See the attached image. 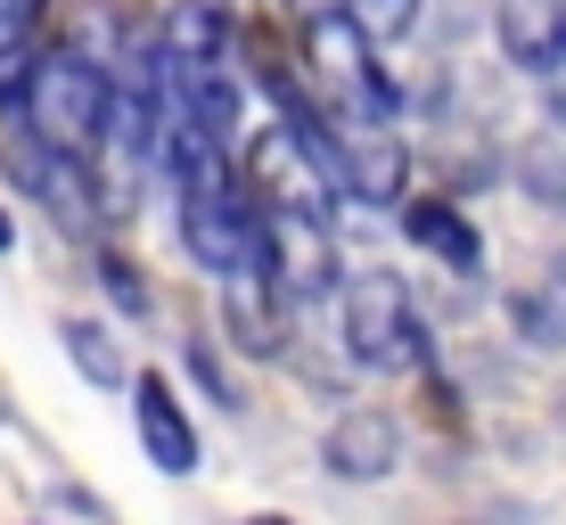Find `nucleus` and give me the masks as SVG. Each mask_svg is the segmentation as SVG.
<instances>
[{
  "instance_id": "obj_1",
  "label": "nucleus",
  "mask_w": 566,
  "mask_h": 525,
  "mask_svg": "<svg viewBox=\"0 0 566 525\" xmlns=\"http://www.w3.org/2000/svg\"><path fill=\"white\" fill-rule=\"evenodd\" d=\"M107 99H115V66L83 42H42L17 83V115H25V140L57 148V157L107 165Z\"/></svg>"
},
{
  "instance_id": "obj_2",
  "label": "nucleus",
  "mask_w": 566,
  "mask_h": 525,
  "mask_svg": "<svg viewBox=\"0 0 566 525\" xmlns=\"http://www.w3.org/2000/svg\"><path fill=\"white\" fill-rule=\"evenodd\" d=\"M337 328H345V354L378 378H411V369H436V328L419 321L411 287L395 271L361 263V271H337Z\"/></svg>"
},
{
  "instance_id": "obj_3",
  "label": "nucleus",
  "mask_w": 566,
  "mask_h": 525,
  "mask_svg": "<svg viewBox=\"0 0 566 525\" xmlns=\"http://www.w3.org/2000/svg\"><path fill=\"white\" fill-rule=\"evenodd\" d=\"M172 239H181V255L198 263L206 280H230V271H255L263 263L255 198L239 189V172H230V165L172 181Z\"/></svg>"
},
{
  "instance_id": "obj_4",
  "label": "nucleus",
  "mask_w": 566,
  "mask_h": 525,
  "mask_svg": "<svg viewBox=\"0 0 566 525\" xmlns=\"http://www.w3.org/2000/svg\"><path fill=\"white\" fill-rule=\"evenodd\" d=\"M263 230V280L280 287L287 304H328L337 296V222L321 213H287V206H255Z\"/></svg>"
},
{
  "instance_id": "obj_5",
  "label": "nucleus",
  "mask_w": 566,
  "mask_h": 525,
  "mask_svg": "<svg viewBox=\"0 0 566 525\" xmlns=\"http://www.w3.org/2000/svg\"><path fill=\"white\" fill-rule=\"evenodd\" d=\"M124 402H132V443H140V460L156 476H198L206 469V435H198V419H189L172 369H132Z\"/></svg>"
},
{
  "instance_id": "obj_6",
  "label": "nucleus",
  "mask_w": 566,
  "mask_h": 525,
  "mask_svg": "<svg viewBox=\"0 0 566 525\" xmlns=\"http://www.w3.org/2000/svg\"><path fill=\"white\" fill-rule=\"evenodd\" d=\"M321 460H328V476H345V484L395 476L402 469V419L386 411V402H345V411L328 419V435H321Z\"/></svg>"
},
{
  "instance_id": "obj_7",
  "label": "nucleus",
  "mask_w": 566,
  "mask_h": 525,
  "mask_svg": "<svg viewBox=\"0 0 566 525\" xmlns=\"http://www.w3.org/2000/svg\"><path fill=\"white\" fill-rule=\"evenodd\" d=\"M395 222H402V239H411L419 255H436L452 280H484V230L468 222L460 198H411V189H402Z\"/></svg>"
},
{
  "instance_id": "obj_8",
  "label": "nucleus",
  "mask_w": 566,
  "mask_h": 525,
  "mask_svg": "<svg viewBox=\"0 0 566 525\" xmlns=\"http://www.w3.org/2000/svg\"><path fill=\"white\" fill-rule=\"evenodd\" d=\"M222 287V328H230V345L239 354H255V361H271L287 345V296L263 280V263L255 271H230V280H213Z\"/></svg>"
},
{
  "instance_id": "obj_9",
  "label": "nucleus",
  "mask_w": 566,
  "mask_h": 525,
  "mask_svg": "<svg viewBox=\"0 0 566 525\" xmlns=\"http://www.w3.org/2000/svg\"><path fill=\"white\" fill-rule=\"evenodd\" d=\"M501 57L525 74H566V0H501L493 9Z\"/></svg>"
},
{
  "instance_id": "obj_10",
  "label": "nucleus",
  "mask_w": 566,
  "mask_h": 525,
  "mask_svg": "<svg viewBox=\"0 0 566 525\" xmlns=\"http://www.w3.org/2000/svg\"><path fill=\"white\" fill-rule=\"evenodd\" d=\"M57 354L74 361V378H83V386H99V395H124V386H132L124 337H115L107 321H91V313H66V321H57Z\"/></svg>"
},
{
  "instance_id": "obj_11",
  "label": "nucleus",
  "mask_w": 566,
  "mask_h": 525,
  "mask_svg": "<svg viewBox=\"0 0 566 525\" xmlns=\"http://www.w3.org/2000/svg\"><path fill=\"white\" fill-rule=\"evenodd\" d=\"M501 313H510V328L534 345V354H566V287H558V280L510 287V296H501Z\"/></svg>"
},
{
  "instance_id": "obj_12",
  "label": "nucleus",
  "mask_w": 566,
  "mask_h": 525,
  "mask_svg": "<svg viewBox=\"0 0 566 525\" xmlns=\"http://www.w3.org/2000/svg\"><path fill=\"white\" fill-rule=\"evenodd\" d=\"M33 50H42V0H0V99H17Z\"/></svg>"
},
{
  "instance_id": "obj_13",
  "label": "nucleus",
  "mask_w": 566,
  "mask_h": 525,
  "mask_svg": "<svg viewBox=\"0 0 566 525\" xmlns=\"http://www.w3.org/2000/svg\"><path fill=\"white\" fill-rule=\"evenodd\" d=\"M91 280H99V296H107V304H115L124 321H148V313H156L148 280L132 271V255H115V246H99V255H91Z\"/></svg>"
},
{
  "instance_id": "obj_14",
  "label": "nucleus",
  "mask_w": 566,
  "mask_h": 525,
  "mask_svg": "<svg viewBox=\"0 0 566 525\" xmlns=\"http://www.w3.org/2000/svg\"><path fill=\"white\" fill-rule=\"evenodd\" d=\"M510 172L525 189H534V206H566V148L558 140H534V148H517Z\"/></svg>"
},
{
  "instance_id": "obj_15",
  "label": "nucleus",
  "mask_w": 566,
  "mask_h": 525,
  "mask_svg": "<svg viewBox=\"0 0 566 525\" xmlns=\"http://www.w3.org/2000/svg\"><path fill=\"white\" fill-rule=\"evenodd\" d=\"M181 369L198 378V395L213 402V411H239V386H230V369L213 361V345H206V337H189V345H181Z\"/></svg>"
},
{
  "instance_id": "obj_16",
  "label": "nucleus",
  "mask_w": 566,
  "mask_h": 525,
  "mask_svg": "<svg viewBox=\"0 0 566 525\" xmlns=\"http://www.w3.org/2000/svg\"><path fill=\"white\" fill-rule=\"evenodd\" d=\"M0 255H17V213L0 206Z\"/></svg>"
},
{
  "instance_id": "obj_17",
  "label": "nucleus",
  "mask_w": 566,
  "mask_h": 525,
  "mask_svg": "<svg viewBox=\"0 0 566 525\" xmlns=\"http://www.w3.org/2000/svg\"><path fill=\"white\" fill-rule=\"evenodd\" d=\"M287 9H296V17H321V9H337V0H287Z\"/></svg>"
},
{
  "instance_id": "obj_18",
  "label": "nucleus",
  "mask_w": 566,
  "mask_h": 525,
  "mask_svg": "<svg viewBox=\"0 0 566 525\" xmlns=\"http://www.w3.org/2000/svg\"><path fill=\"white\" fill-rule=\"evenodd\" d=\"M551 280H558V287H566V255H558V263H551Z\"/></svg>"
},
{
  "instance_id": "obj_19",
  "label": "nucleus",
  "mask_w": 566,
  "mask_h": 525,
  "mask_svg": "<svg viewBox=\"0 0 566 525\" xmlns=\"http://www.w3.org/2000/svg\"><path fill=\"white\" fill-rule=\"evenodd\" d=\"M230 9H255V0H230Z\"/></svg>"
}]
</instances>
